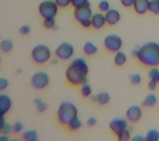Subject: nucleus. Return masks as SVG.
Masks as SVG:
<instances>
[{"mask_svg":"<svg viewBox=\"0 0 159 141\" xmlns=\"http://www.w3.org/2000/svg\"><path fill=\"white\" fill-rule=\"evenodd\" d=\"M88 71L89 67L84 59H75L66 71L67 83L72 87L81 86L87 83Z\"/></svg>","mask_w":159,"mask_h":141,"instance_id":"1","label":"nucleus"},{"mask_svg":"<svg viewBox=\"0 0 159 141\" xmlns=\"http://www.w3.org/2000/svg\"><path fill=\"white\" fill-rule=\"evenodd\" d=\"M137 59L147 68L159 65V45L156 42H148L139 49Z\"/></svg>","mask_w":159,"mask_h":141,"instance_id":"2","label":"nucleus"},{"mask_svg":"<svg viewBox=\"0 0 159 141\" xmlns=\"http://www.w3.org/2000/svg\"><path fill=\"white\" fill-rule=\"evenodd\" d=\"M77 108L70 102H62L58 107L57 113V121L62 126H66L70 121L77 117Z\"/></svg>","mask_w":159,"mask_h":141,"instance_id":"3","label":"nucleus"},{"mask_svg":"<svg viewBox=\"0 0 159 141\" xmlns=\"http://www.w3.org/2000/svg\"><path fill=\"white\" fill-rule=\"evenodd\" d=\"M32 61L37 64H43L48 62L52 56V52L47 45H37L31 53Z\"/></svg>","mask_w":159,"mask_h":141,"instance_id":"4","label":"nucleus"},{"mask_svg":"<svg viewBox=\"0 0 159 141\" xmlns=\"http://www.w3.org/2000/svg\"><path fill=\"white\" fill-rule=\"evenodd\" d=\"M59 7L57 6L55 1L52 0H46L41 2L38 7L39 10L40 16L43 18H52L55 17V16L57 14Z\"/></svg>","mask_w":159,"mask_h":141,"instance_id":"5","label":"nucleus"},{"mask_svg":"<svg viewBox=\"0 0 159 141\" xmlns=\"http://www.w3.org/2000/svg\"><path fill=\"white\" fill-rule=\"evenodd\" d=\"M49 77L44 72H37L31 79V85L35 90H43L49 85Z\"/></svg>","mask_w":159,"mask_h":141,"instance_id":"6","label":"nucleus"},{"mask_svg":"<svg viewBox=\"0 0 159 141\" xmlns=\"http://www.w3.org/2000/svg\"><path fill=\"white\" fill-rule=\"evenodd\" d=\"M104 45L108 51L111 53H116L120 50L123 45V41L119 36L109 35L104 40Z\"/></svg>","mask_w":159,"mask_h":141,"instance_id":"7","label":"nucleus"},{"mask_svg":"<svg viewBox=\"0 0 159 141\" xmlns=\"http://www.w3.org/2000/svg\"><path fill=\"white\" fill-rule=\"evenodd\" d=\"M74 47L67 42H63L55 50V54L57 59L61 60H68L74 54Z\"/></svg>","mask_w":159,"mask_h":141,"instance_id":"8","label":"nucleus"},{"mask_svg":"<svg viewBox=\"0 0 159 141\" xmlns=\"http://www.w3.org/2000/svg\"><path fill=\"white\" fill-rule=\"evenodd\" d=\"M92 10L90 8V3L89 2L81 7H75L74 10V17L80 24L81 22L91 19Z\"/></svg>","mask_w":159,"mask_h":141,"instance_id":"9","label":"nucleus"},{"mask_svg":"<svg viewBox=\"0 0 159 141\" xmlns=\"http://www.w3.org/2000/svg\"><path fill=\"white\" fill-rule=\"evenodd\" d=\"M128 128V123L126 120L123 118L114 119L109 123V129L114 135H119L122 131Z\"/></svg>","mask_w":159,"mask_h":141,"instance_id":"10","label":"nucleus"},{"mask_svg":"<svg viewBox=\"0 0 159 141\" xmlns=\"http://www.w3.org/2000/svg\"><path fill=\"white\" fill-rule=\"evenodd\" d=\"M143 111L142 109L138 106H130L126 111V118L128 121L131 123H136L142 118Z\"/></svg>","mask_w":159,"mask_h":141,"instance_id":"11","label":"nucleus"},{"mask_svg":"<svg viewBox=\"0 0 159 141\" xmlns=\"http://www.w3.org/2000/svg\"><path fill=\"white\" fill-rule=\"evenodd\" d=\"M104 17H105V21H106L107 24L114 26L119 22L120 13L116 9H109V11L105 12Z\"/></svg>","mask_w":159,"mask_h":141,"instance_id":"12","label":"nucleus"},{"mask_svg":"<svg viewBox=\"0 0 159 141\" xmlns=\"http://www.w3.org/2000/svg\"><path fill=\"white\" fill-rule=\"evenodd\" d=\"M133 7L138 14H145L149 11V0H135Z\"/></svg>","mask_w":159,"mask_h":141,"instance_id":"13","label":"nucleus"},{"mask_svg":"<svg viewBox=\"0 0 159 141\" xmlns=\"http://www.w3.org/2000/svg\"><path fill=\"white\" fill-rule=\"evenodd\" d=\"M106 24L105 17L102 13H95L91 17V27L95 30H99Z\"/></svg>","mask_w":159,"mask_h":141,"instance_id":"14","label":"nucleus"},{"mask_svg":"<svg viewBox=\"0 0 159 141\" xmlns=\"http://www.w3.org/2000/svg\"><path fill=\"white\" fill-rule=\"evenodd\" d=\"M12 107V100L6 94H0V114L5 115Z\"/></svg>","mask_w":159,"mask_h":141,"instance_id":"15","label":"nucleus"},{"mask_svg":"<svg viewBox=\"0 0 159 141\" xmlns=\"http://www.w3.org/2000/svg\"><path fill=\"white\" fill-rule=\"evenodd\" d=\"M127 61V57H126V54H124V52L120 51H117L115 53V55H114V64H116L117 66H123Z\"/></svg>","mask_w":159,"mask_h":141,"instance_id":"16","label":"nucleus"},{"mask_svg":"<svg viewBox=\"0 0 159 141\" xmlns=\"http://www.w3.org/2000/svg\"><path fill=\"white\" fill-rule=\"evenodd\" d=\"M82 127V122L78 117H75L70 121L66 126V128L70 131H76Z\"/></svg>","mask_w":159,"mask_h":141,"instance_id":"17","label":"nucleus"},{"mask_svg":"<svg viewBox=\"0 0 159 141\" xmlns=\"http://www.w3.org/2000/svg\"><path fill=\"white\" fill-rule=\"evenodd\" d=\"M83 51L86 55H93L96 54L98 48L94 44H92L91 42H86L83 46Z\"/></svg>","mask_w":159,"mask_h":141,"instance_id":"18","label":"nucleus"},{"mask_svg":"<svg viewBox=\"0 0 159 141\" xmlns=\"http://www.w3.org/2000/svg\"><path fill=\"white\" fill-rule=\"evenodd\" d=\"M157 97L153 94H149L144 98L143 101V106H147V107H152L154 106L157 104Z\"/></svg>","mask_w":159,"mask_h":141,"instance_id":"19","label":"nucleus"},{"mask_svg":"<svg viewBox=\"0 0 159 141\" xmlns=\"http://www.w3.org/2000/svg\"><path fill=\"white\" fill-rule=\"evenodd\" d=\"M110 96L108 92H100L98 95H96V102L99 104V105H106L109 101Z\"/></svg>","mask_w":159,"mask_h":141,"instance_id":"20","label":"nucleus"},{"mask_svg":"<svg viewBox=\"0 0 159 141\" xmlns=\"http://www.w3.org/2000/svg\"><path fill=\"white\" fill-rule=\"evenodd\" d=\"M13 48V44L10 40H3L1 43H0V49L2 52L4 53H8Z\"/></svg>","mask_w":159,"mask_h":141,"instance_id":"21","label":"nucleus"},{"mask_svg":"<svg viewBox=\"0 0 159 141\" xmlns=\"http://www.w3.org/2000/svg\"><path fill=\"white\" fill-rule=\"evenodd\" d=\"M22 139L26 141H36L37 139V133L35 130L25 131L22 134Z\"/></svg>","mask_w":159,"mask_h":141,"instance_id":"22","label":"nucleus"},{"mask_svg":"<svg viewBox=\"0 0 159 141\" xmlns=\"http://www.w3.org/2000/svg\"><path fill=\"white\" fill-rule=\"evenodd\" d=\"M145 139L147 141H157L159 139V132L156 130H150L148 131Z\"/></svg>","mask_w":159,"mask_h":141,"instance_id":"23","label":"nucleus"},{"mask_svg":"<svg viewBox=\"0 0 159 141\" xmlns=\"http://www.w3.org/2000/svg\"><path fill=\"white\" fill-rule=\"evenodd\" d=\"M149 11L155 15L159 14V0H149Z\"/></svg>","mask_w":159,"mask_h":141,"instance_id":"24","label":"nucleus"},{"mask_svg":"<svg viewBox=\"0 0 159 141\" xmlns=\"http://www.w3.org/2000/svg\"><path fill=\"white\" fill-rule=\"evenodd\" d=\"M148 75L150 79L159 83V69H157V67L150 68V70L148 72Z\"/></svg>","mask_w":159,"mask_h":141,"instance_id":"25","label":"nucleus"},{"mask_svg":"<svg viewBox=\"0 0 159 141\" xmlns=\"http://www.w3.org/2000/svg\"><path fill=\"white\" fill-rule=\"evenodd\" d=\"M80 93H81V95L84 96V97H89V96H91V93H92L91 87L87 83L81 85Z\"/></svg>","mask_w":159,"mask_h":141,"instance_id":"26","label":"nucleus"},{"mask_svg":"<svg viewBox=\"0 0 159 141\" xmlns=\"http://www.w3.org/2000/svg\"><path fill=\"white\" fill-rule=\"evenodd\" d=\"M130 135H131L130 130L127 128L126 130L122 131L119 135H117V138L119 141H128L130 139Z\"/></svg>","mask_w":159,"mask_h":141,"instance_id":"27","label":"nucleus"},{"mask_svg":"<svg viewBox=\"0 0 159 141\" xmlns=\"http://www.w3.org/2000/svg\"><path fill=\"white\" fill-rule=\"evenodd\" d=\"M43 27L46 29H54L56 27V21H55L54 17L46 18L43 20Z\"/></svg>","mask_w":159,"mask_h":141,"instance_id":"28","label":"nucleus"},{"mask_svg":"<svg viewBox=\"0 0 159 141\" xmlns=\"http://www.w3.org/2000/svg\"><path fill=\"white\" fill-rule=\"evenodd\" d=\"M34 103L36 106H37V111H39V112H44L47 110V104L45 103L44 101H42L41 99H35Z\"/></svg>","mask_w":159,"mask_h":141,"instance_id":"29","label":"nucleus"},{"mask_svg":"<svg viewBox=\"0 0 159 141\" xmlns=\"http://www.w3.org/2000/svg\"><path fill=\"white\" fill-rule=\"evenodd\" d=\"M99 9L102 12H106L107 11H109V3L106 0H103L101 2H99Z\"/></svg>","mask_w":159,"mask_h":141,"instance_id":"30","label":"nucleus"},{"mask_svg":"<svg viewBox=\"0 0 159 141\" xmlns=\"http://www.w3.org/2000/svg\"><path fill=\"white\" fill-rule=\"evenodd\" d=\"M12 130V126L10 125V124H7L6 123L3 126L1 130H0V133L1 135H9Z\"/></svg>","mask_w":159,"mask_h":141,"instance_id":"31","label":"nucleus"},{"mask_svg":"<svg viewBox=\"0 0 159 141\" xmlns=\"http://www.w3.org/2000/svg\"><path fill=\"white\" fill-rule=\"evenodd\" d=\"M88 2H89L88 0H70V4L72 5V7L75 8L86 4Z\"/></svg>","mask_w":159,"mask_h":141,"instance_id":"32","label":"nucleus"},{"mask_svg":"<svg viewBox=\"0 0 159 141\" xmlns=\"http://www.w3.org/2000/svg\"><path fill=\"white\" fill-rule=\"evenodd\" d=\"M55 2L57 4V6L61 8L68 7L70 4V0H55Z\"/></svg>","mask_w":159,"mask_h":141,"instance_id":"33","label":"nucleus"},{"mask_svg":"<svg viewBox=\"0 0 159 141\" xmlns=\"http://www.w3.org/2000/svg\"><path fill=\"white\" fill-rule=\"evenodd\" d=\"M130 79H131L132 83L135 84V85H137V84H139L142 81L141 75H140V74H133V75H131V77H130Z\"/></svg>","mask_w":159,"mask_h":141,"instance_id":"34","label":"nucleus"},{"mask_svg":"<svg viewBox=\"0 0 159 141\" xmlns=\"http://www.w3.org/2000/svg\"><path fill=\"white\" fill-rule=\"evenodd\" d=\"M22 130H23V125L19 121L15 122L13 126H12V130L14 131L15 133H20Z\"/></svg>","mask_w":159,"mask_h":141,"instance_id":"35","label":"nucleus"},{"mask_svg":"<svg viewBox=\"0 0 159 141\" xmlns=\"http://www.w3.org/2000/svg\"><path fill=\"white\" fill-rule=\"evenodd\" d=\"M8 86V82L4 78H0V91H3Z\"/></svg>","mask_w":159,"mask_h":141,"instance_id":"36","label":"nucleus"},{"mask_svg":"<svg viewBox=\"0 0 159 141\" xmlns=\"http://www.w3.org/2000/svg\"><path fill=\"white\" fill-rule=\"evenodd\" d=\"M135 0H120L121 4L125 7H131L134 6Z\"/></svg>","mask_w":159,"mask_h":141,"instance_id":"37","label":"nucleus"},{"mask_svg":"<svg viewBox=\"0 0 159 141\" xmlns=\"http://www.w3.org/2000/svg\"><path fill=\"white\" fill-rule=\"evenodd\" d=\"M19 32L22 35L29 34L30 27H29V26H27V25H24V26H22V27H20Z\"/></svg>","mask_w":159,"mask_h":141,"instance_id":"38","label":"nucleus"},{"mask_svg":"<svg viewBox=\"0 0 159 141\" xmlns=\"http://www.w3.org/2000/svg\"><path fill=\"white\" fill-rule=\"evenodd\" d=\"M157 83H158L157 82L150 79V81H149L148 83V88L150 89V90L153 91V90H155V89L157 88Z\"/></svg>","mask_w":159,"mask_h":141,"instance_id":"39","label":"nucleus"},{"mask_svg":"<svg viewBox=\"0 0 159 141\" xmlns=\"http://www.w3.org/2000/svg\"><path fill=\"white\" fill-rule=\"evenodd\" d=\"M97 121L95 120V118H93V117H90L89 119H88V121H87V125L89 126V127H93L96 125Z\"/></svg>","mask_w":159,"mask_h":141,"instance_id":"40","label":"nucleus"},{"mask_svg":"<svg viewBox=\"0 0 159 141\" xmlns=\"http://www.w3.org/2000/svg\"><path fill=\"white\" fill-rule=\"evenodd\" d=\"M82 27H84V28H89V27H91V19L87 20V21H84V22H81L80 23Z\"/></svg>","mask_w":159,"mask_h":141,"instance_id":"41","label":"nucleus"},{"mask_svg":"<svg viewBox=\"0 0 159 141\" xmlns=\"http://www.w3.org/2000/svg\"><path fill=\"white\" fill-rule=\"evenodd\" d=\"M6 122H5V118H4V115L2 114H0V130L3 127Z\"/></svg>","mask_w":159,"mask_h":141,"instance_id":"42","label":"nucleus"},{"mask_svg":"<svg viewBox=\"0 0 159 141\" xmlns=\"http://www.w3.org/2000/svg\"><path fill=\"white\" fill-rule=\"evenodd\" d=\"M144 139H145V138H143L141 135H136L133 138V140L134 141H143Z\"/></svg>","mask_w":159,"mask_h":141,"instance_id":"43","label":"nucleus"},{"mask_svg":"<svg viewBox=\"0 0 159 141\" xmlns=\"http://www.w3.org/2000/svg\"><path fill=\"white\" fill-rule=\"evenodd\" d=\"M138 52H139V49H134L132 50V55L134 57H136L137 58V55H138Z\"/></svg>","mask_w":159,"mask_h":141,"instance_id":"44","label":"nucleus"},{"mask_svg":"<svg viewBox=\"0 0 159 141\" xmlns=\"http://www.w3.org/2000/svg\"><path fill=\"white\" fill-rule=\"evenodd\" d=\"M8 140V138L7 137V135H0V141H7Z\"/></svg>","mask_w":159,"mask_h":141,"instance_id":"45","label":"nucleus"},{"mask_svg":"<svg viewBox=\"0 0 159 141\" xmlns=\"http://www.w3.org/2000/svg\"><path fill=\"white\" fill-rule=\"evenodd\" d=\"M90 98H91L92 101H96V96H90Z\"/></svg>","mask_w":159,"mask_h":141,"instance_id":"46","label":"nucleus"},{"mask_svg":"<svg viewBox=\"0 0 159 141\" xmlns=\"http://www.w3.org/2000/svg\"><path fill=\"white\" fill-rule=\"evenodd\" d=\"M52 64H57V62H58V59H52Z\"/></svg>","mask_w":159,"mask_h":141,"instance_id":"47","label":"nucleus"},{"mask_svg":"<svg viewBox=\"0 0 159 141\" xmlns=\"http://www.w3.org/2000/svg\"><path fill=\"white\" fill-rule=\"evenodd\" d=\"M17 73H21V72H22V70H21V69H17Z\"/></svg>","mask_w":159,"mask_h":141,"instance_id":"48","label":"nucleus"},{"mask_svg":"<svg viewBox=\"0 0 159 141\" xmlns=\"http://www.w3.org/2000/svg\"><path fill=\"white\" fill-rule=\"evenodd\" d=\"M0 64H1V59H0Z\"/></svg>","mask_w":159,"mask_h":141,"instance_id":"49","label":"nucleus"},{"mask_svg":"<svg viewBox=\"0 0 159 141\" xmlns=\"http://www.w3.org/2000/svg\"><path fill=\"white\" fill-rule=\"evenodd\" d=\"M0 40H1V36H0Z\"/></svg>","mask_w":159,"mask_h":141,"instance_id":"50","label":"nucleus"},{"mask_svg":"<svg viewBox=\"0 0 159 141\" xmlns=\"http://www.w3.org/2000/svg\"><path fill=\"white\" fill-rule=\"evenodd\" d=\"M158 45H159V44H158Z\"/></svg>","mask_w":159,"mask_h":141,"instance_id":"51","label":"nucleus"}]
</instances>
